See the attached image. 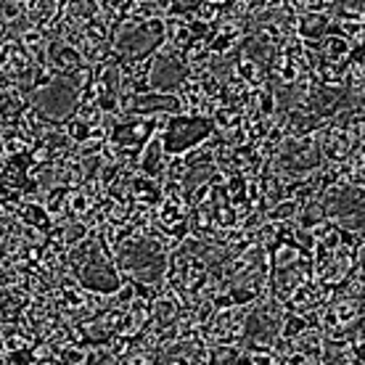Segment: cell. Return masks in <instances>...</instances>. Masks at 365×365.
<instances>
[{
	"instance_id": "obj_15",
	"label": "cell",
	"mask_w": 365,
	"mask_h": 365,
	"mask_svg": "<svg viewBox=\"0 0 365 365\" xmlns=\"http://www.w3.org/2000/svg\"><path fill=\"white\" fill-rule=\"evenodd\" d=\"M281 228H283V222H273V220H267L265 217V222L259 225L257 230H252L255 233V241L259 244L262 249H270L281 238Z\"/></svg>"
},
{
	"instance_id": "obj_5",
	"label": "cell",
	"mask_w": 365,
	"mask_h": 365,
	"mask_svg": "<svg viewBox=\"0 0 365 365\" xmlns=\"http://www.w3.org/2000/svg\"><path fill=\"white\" fill-rule=\"evenodd\" d=\"M182 77H185V66H182L180 61H170V58H159V56H156V64H154V72H151V85H148V91L175 93V88H178V83H180Z\"/></svg>"
},
{
	"instance_id": "obj_11",
	"label": "cell",
	"mask_w": 365,
	"mask_h": 365,
	"mask_svg": "<svg viewBox=\"0 0 365 365\" xmlns=\"http://www.w3.org/2000/svg\"><path fill=\"white\" fill-rule=\"evenodd\" d=\"M299 210H302L299 201L286 196V199H278V201H273V204L267 207L265 217L273 220V222H294V217L299 215Z\"/></svg>"
},
{
	"instance_id": "obj_13",
	"label": "cell",
	"mask_w": 365,
	"mask_h": 365,
	"mask_svg": "<svg viewBox=\"0 0 365 365\" xmlns=\"http://www.w3.org/2000/svg\"><path fill=\"white\" fill-rule=\"evenodd\" d=\"M212 51L207 40H191L188 46L182 48V66H196V64H210Z\"/></svg>"
},
{
	"instance_id": "obj_4",
	"label": "cell",
	"mask_w": 365,
	"mask_h": 365,
	"mask_svg": "<svg viewBox=\"0 0 365 365\" xmlns=\"http://www.w3.org/2000/svg\"><path fill=\"white\" fill-rule=\"evenodd\" d=\"M294 352H299L304 357V365H323V347H326V336L320 326H310V329L299 331L292 339Z\"/></svg>"
},
{
	"instance_id": "obj_9",
	"label": "cell",
	"mask_w": 365,
	"mask_h": 365,
	"mask_svg": "<svg viewBox=\"0 0 365 365\" xmlns=\"http://www.w3.org/2000/svg\"><path fill=\"white\" fill-rule=\"evenodd\" d=\"M16 220L19 222H27V225H35V228L46 230L53 225L51 222V215L46 212V207H43V201H35V199H27L21 207L16 210Z\"/></svg>"
},
{
	"instance_id": "obj_12",
	"label": "cell",
	"mask_w": 365,
	"mask_h": 365,
	"mask_svg": "<svg viewBox=\"0 0 365 365\" xmlns=\"http://www.w3.org/2000/svg\"><path fill=\"white\" fill-rule=\"evenodd\" d=\"M244 357V341H233V344H210V363L228 365L241 363Z\"/></svg>"
},
{
	"instance_id": "obj_2",
	"label": "cell",
	"mask_w": 365,
	"mask_h": 365,
	"mask_svg": "<svg viewBox=\"0 0 365 365\" xmlns=\"http://www.w3.org/2000/svg\"><path fill=\"white\" fill-rule=\"evenodd\" d=\"M32 103L43 111V117L48 122H64L66 117L74 114L77 106V91L66 83L64 77H58L53 85H48L43 91L32 93Z\"/></svg>"
},
{
	"instance_id": "obj_7",
	"label": "cell",
	"mask_w": 365,
	"mask_h": 365,
	"mask_svg": "<svg viewBox=\"0 0 365 365\" xmlns=\"http://www.w3.org/2000/svg\"><path fill=\"white\" fill-rule=\"evenodd\" d=\"M331 32L347 37L352 48H360L365 40V16H334Z\"/></svg>"
},
{
	"instance_id": "obj_14",
	"label": "cell",
	"mask_w": 365,
	"mask_h": 365,
	"mask_svg": "<svg viewBox=\"0 0 365 365\" xmlns=\"http://www.w3.org/2000/svg\"><path fill=\"white\" fill-rule=\"evenodd\" d=\"M58 128H61V133L72 140L74 146H77V143H83L85 138L91 135V125H85L83 119L74 117V114H72V117H66L64 122H58Z\"/></svg>"
},
{
	"instance_id": "obj_10",
	"label": "cell",
	"mask_w": 365,
	"mask_h": 365,
	"mask_svg": "<svg viewBox=\"0 0 365 365\" xmlns=\"http://www.w3.org/2000/svg\"><path fill=\"white\" fill-rule=\"evenodd\" d=\"M349 53H352V46H349L347 37L336 35V32H329V35L320 37V58H326V61H347Z\"/></svg>"
},
{
	"instance_id": "obj_16",
	"label": "cell",
	"mask_w": 365,
	"mask_h": 365,
	"mask_svg": "<svg viewBox=\"0 0 365 365\" xmlns=\"http://www.w3.org/2000/svg\"><path fill=\"white\" fill-rule=\"evenodd\" d=\"M220 11H222V6H215V3H210V0H199V3L188 11V16L199 19V21H204V24H210L212 27V24H217Z\"/></svg>"
},
{
	"instance_id": "obj_17",
	"label": "cell",
	"mask_w": 365,
	"mask_h": 365,
	"mask_svg": "<svg viewBox=\"0 0 365 365\" xmlns=\"http://www.w3.org/2000/svg\"><path fill=\"white\" fill-rule=\"evenodd\" d=\"M0 154H3V135H0Z\"/></svg>"
},
{
	"instance_id": "obj_8",
	"label": "cell",
	"mask_w": 365,
	"mask_h": 365,
	"mask_svg": "<svg viewBox=\"0 0 365 365\" xmlns=\"http://www.w3.org/2000/svg\"><path fill=\"white\" fill-rule=\"evenodd\" d=\"M233 74L241 77L249 88H257V85H262L265 80H270L267 66H262L259 61H255V58H247V56H238L236 58V64H233Z\"/></svg>"
},
{
	"instance_id": "obj_6",
	"label": "cell",
	"mask_w": 365,
	"mask_h": 365,
	"mask_svg": "<svg viewBox=\"0 0 365 365\" xmlns=\"http://www.w3.org/2000/svg\"><path fill=\"white\" fill-rule=\"evenodd\" d=\"M331 24H334V16L331 14H323V11H307V14H299L297 16V35L299 37H310V40H320L323 35L331 32Z\"/></svg>"
},
{
	"instance_id": "obj_3",
	"label": "cell",
	"mask_w": 365,
	"mask_h": 365,
	"mask_svg": "<svg viewBox=\"0 0 365 365\" xmlns=\"http://www.w3.org/2000/svg\"><path fill=\"white\" fill-rule=\"evenodd\" d=\"M357 146H363V140H355V138L349 135L347 130H339V128H326L320 130V156H323V162H344L349 156V151Z\"/></svg>"
},
{
	"instance_id": "obj_1",
	"label": "cell",
	"mask_w": 365,
	"mask_h": 365,
	"mask_svg": "<svg viewBox=\"0 0 365 365\" xmlns=\"http://www.w3.org/2000/svg\"><path fill=\"white\" fill-rule=\"evenodd\" d=\"M212 133V122L207 117H196V114H173L167 122V130L162 133L167 154H182L191 146H196L201 138Z\"/></svg>"
}]
</instances>
